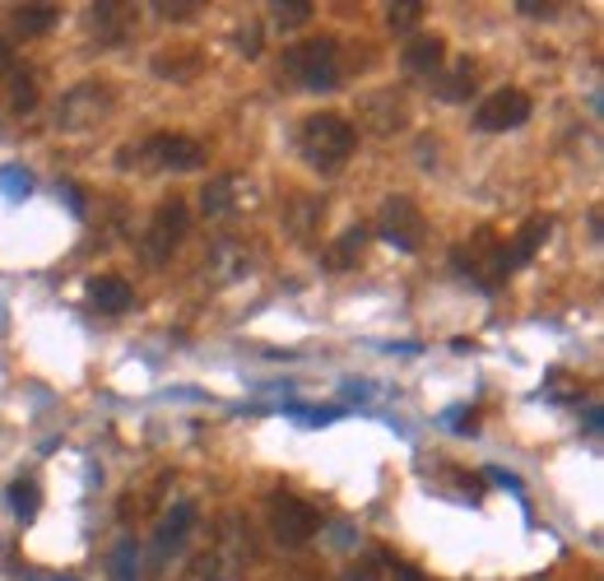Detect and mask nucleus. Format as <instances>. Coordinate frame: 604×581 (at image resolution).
Listing matches in <instances>:
<instances>
[{"instance_id":"423d86ee","label":"nucleus","mask_w":604,"mask_h":581,"mask_svg":"<svg viewBox=\"0 0 604 581\" xmlns=\"http://www.w3.org/2000/svg\"><path fill=\"white\" fill-rule=\"evenodd\" d=\"M270 531H275V539L284 549H303L307 539H317L321 516L311 502H303L294 493H275L270 498Z\"/></svg>"},{"instance_id":"4468645a","label":"nucleus","mask_w":604,"mask_h":581,"mask_svg":"<svg viewBox=\"0 0 604 581\" xmlns=\"http://www.w3.org/2000/svg\"><path fill=\"white\" fill-rule=\"evenodd\" d=\"M549 232H554V219H549V215H531V219H525L521 232H516V242L506 247V261H512V270L525 265V261H535V251L549 242Z\"/></svg>"},{"instance_id":"39448f33","label":"nucleus","mask_w":604,"mask_h":581,"mask_svg":"<svg viewBox=\"0 0 604 581\" xmlns=\"http://www.w3.org/2000/svg\"><path fill=\"white\" fill-rule=\"evenodd\" d=\"M186 228H191V209H186V201H178V196L163 201L159 209H153L149 228L140 232V257H145L149 265H168V261H172V251L182 247Z\"/></svg>"},{"instance_id":"9b49d317","label":"nucleus","mask_w":604,"mask_h":581,"mask_svg":"<svg viewBox=\"0 0 604 581\" xmlns=\"http://www.w3.org/2000/svg\"><path fill=\"white\" fill-rule=\"evenodd\" d=\"M107 112H112L107 80H84L61 99V126H93V122H103Z\"/></svg>"},{"instance_id":"ddd939ff","label":"nucleus","mask_w":604,"mask_h":581,"mask_svg":"<svg viewBox=\"0 0 604 581\" xmlns=\"http://www.w3.org/2000/svg\"><path fill=\"white\" fill-rule=\"evenodd\" d=\"M191 531H196V508L191 502H178L168 516H163V526H159V539H153V549H159V558H168V554H178L186 539H191Z\"/></svg>"},{"instance_id":"9d476101","label":"nucleus","mask_w":604,"mask_h":581,"mask_svg":"<svg viewBox=\"0 0 604 581\" xmlns=\"http://www.w3.org/2000/svg\"><path fill=\"white\" fill-rule=\"evenodd\" d=\"M251 558V545H242L232 531H219V545L196 558V581H238Z\"/></svg>"},{"instance_id":"393cba45","label":"nucleus","mask_w":604,"mask_h":581,"mask_svg":"<svg viewBox=\"0 0 604 581\" xmlns=\"http://www.w3.org/2000/svg\"><path fill=\"white\" fill-rule=\"evenodd\" d=\"M423 0H400V5H391V14H386V24H391V33H414L423 24Z\"/></svg>"},{"instance_id":"bb28decb","label":"nucleus","mask_w":604,"mask_h":581,"mask_svg":"<svg viewBox=\"0 0 604 581\" xmlns=\"http://www.w3.org/2000/svg\"><path fill=\"white\" fill-rule=\"evenodd\" d=\"M33 107H37L33 75H14V80H10V112H33Z\"/></svg>"},{"instance_id":"4be33fe9","label":"nucleus","mask_w":604,"mask_h":581,"mask_svg":"<svg viewBox=\"0 0 604 581\" xmlns=\"http://www.w3.org/2000/svg\"><path fill=\"white\" fill-rule=\"evenodd\" d=\"M288 215H294V219H288V228H294L298 238H307V232H311V224H317V219L326 215V201H311V196H294V201H288Z\"/></svg>"},{"instance_id":"1a4fd4ad","label":"nucleus","mask_w":604,"mask_h":581,"mask_svg":"<svg viewBox=\"0 0 604 581\" xmlns=\"http://www.w3.org/2000/svg\"><path fill=\"white\" fill-rule=\"evenodd\" d=\"M525 122H531V93L525 89H498L475 107L479 130H516Z\"/></svg>"},{"instance_id":"5701e85b","label":"nucleus","mask_w":604,"mask_h":581,"mask_svg":"<svg viewBox=\"0 0 604 581\" xmlns=\"http://www.w3.org/2000/svg\"><path fill=\"white\" fill-rule=\"evenodd\" d=\"M56 5H19L14 10V24H19V33H47L52 24H56Z\"/></svg>"},{"instance_id":"20e7f679","label":"nucleus","mask_w":604,"mask_h":581,"mask_svg":"<svg viewBox=\"0 0 604 581\" xmlns=\"http://www.w3.org/2000/svg\"><path fill=\"white\" fill-rule=\"evenodd\" d=\"M452 265L460 270L465 280H475L483 288H498L506 275H512V261H506V242L498 238L493 228H475L456 251H452Z\"/></svg>"},{"instance_id":"f8f14e48","label":"nucleus","mask_w":604,"mask_h":581,"mask_svg":"<svg viewBox=\"0 0 604 581\" xmlns=\"http://www.w3.org/2000/svg\"><path fill=\"white\" fill-rule=\"evenodd\" d=\"M442 61H446V43L433 33V37H409V47L400 52V66H404V75H414V80H437V70H442Z\"/></svg>"},{"instance_id":"7ed1b4c3","label":"nucleus","mask_w":604,"mask_h":581,"mask_svg":"<svg viewBox=\"0 0 604 581\" xmlns=\"http://www.w3.org/2000/svg\"><path fill=\"white\" fill-rule=\"evenodd\" d=\"M122 168H149V172H196L205 163V145L191 140V135H172V130H159L149 135L140 149H122Z\"/></svg>"},{"instance_id":"72a5a7b5","label":"nucleus","mask_w":604,"mask_h":581,"mask_svg":"<svg viewBox=\"0 0 604 581\" xmlns=\"http://www.w3.org/2000/svg\"><path fill=\"white\" fill-rule=\"evenodd\" d=\"M396 581H423L414 568H404V563H396Z\"/></svg>"},{"instance_id":"f257e3e1","label":"nucleus","mask_w":604,"mask_h":581,"mask_svg":"<svg viewBox=\"0 0 604 581\" xmlns=\"http://www.w3.org/2000/svg\"><path fill=\"white\" fill-rule=\"evenodd\" d=\"M354 145H358V130H354L349 116H340V112H311V116H303L298 153L307 159V168L321 172V178H335V172L349 163Z\"/></svg>"},{"instance_id":"cd10ccee","label":"nucleus","mask_w":604,"mask_h":581,"mask_svg":"<svg viewBox=\"0 0 604 581\" xmlns=\"http://www.w3.org/2000/svg\"><path fill=\"white\" fill-rule=\"evenodd\" d=\"M0 186H5L10 201H24L33 191V178H29V172H19V168H5V172H0Z\"/></svg>"},{"instance_id":"7c9ffc66","label":"nucleus","mask_w":604,"mask_h":581,"mask_svg":"<svg viewBox=\"0 0 604 581\" xmlns=\"http://www.w3.org/2000/svg\"><path fill=\"white\" fill-rule=\"evenodd\" d=\"M516 10L525 19H554L558 14V0H516Z\"/></svg>"},{"instance_id":"c756f323","label":"nucleus","mask_w":604,"mask_h":581,"mask_svg":"<svg viewBox=\"0 0 604 581\" xmlns=\"http://www.w3.org/2000/svg\"><path fill=\"white\" fill-rule=\"evenodd\" d=\"M153 10H159L163 19H191L201 10V0H153Z\"/></svg>"},{"instance_id":"c85d7f7f","label":"nucleus","mask_w":604,"mask_h":581,"mask_svg":"<svg viewBox=\"0 0 604 581\" xmlns=\"http://www.w3.org/2000/svg\"><path fill=\"white\" fill-rule=\"evenodd\" d=\"M381 568H386V558L381 554H367L363 563H354V572H349L344 581H381Z\"/></svg>"},{"instance_id":"473e14b6","label":"nucleus","mask_w":604,"mask_h":581,"mask_svg":"<svg viewBox=\"0 0 604 581\" xmlns=\"http://www.w3.org/2000/svg\"><path fill=\"white\" fill-rule=\"evenodd\" d=\"M489 475H493V483H502V489L521 493V479H516V475H506V470H489Z\"/></svg>"},{"instance_id":"6ab92c4d","label":"nucleus","mask_w":604,"mask_h":581,"mask_svg":"<svg viewBox=\"0 0 604 581\" xmlns=\"http://www.w3.org/2000/svg\"><path fill=\"white\" fill-rule=\"evenodd\" d=\"M153 75H159V80H172V84L196 80V75H201V52L196 47H178V52L153 56Z\"/></svg>"},{"instance_id":"2f4dec72","label":"nucleus","mask_w":604,"mask_h":581,"mask_svg":"<svg viewBox=\"0 0 604 581\" xmlns=\"http://www.w3.org/2000/svg\"><path fill=\"white\" fill-rule=\"evenodd\" d=\"M238 52H242V56H261V24H247V29L238 33Z\"/></svg>"},{"instance_id":"a211bd4d","label":"nucleus","mask_w":604,"mask_h":581,"mask_svg":"<svg viewBox=\"0 0 604 581\" xmlns=\"http://www.w3.org/2000/svg\"><path fill=\"white\" fill-rule=\"evenodd\" d=\"M93 29H99L103 43H126V33L135 29V14H130V5L99 0V5H93Z\"/></svg>"},{"instance_id":"412c9836","label":"nucleus","mask_w":604,"mask_h":581,"mask_svg":"<svg viewBox=\"0 0 604 581\" xmlns=\"http://www.w3.org/2000/svg\"><path fill=\"white\" fill-rule=\"evenodd\" d=\"M311 14H317L311 0H275V5H270V19H275L280 29H303V24H311Z\"/></svg>"},{"instance_id":"aec40b11","label":"nucleus","mask_w":604,"mask_h":581,"mask_svg":"<svg viewBox=\"0 0 604 581\" xmlns=\"http://www.w3.org/2000/svg\"><path fill=\"white\" fill-rule=\"evenodd\" d=\"M433 89H437L442 103H465L475 93V61H456L446 75H437Z\"/></svg>"},{"instance_id":"a878e982","label":"nucleus","mask_w":604,"mask_h":581,"mask_svg":"<svg viewBox=\"0 0 604 581\" xmlns=\"http://www.w3.org/2000/svg\"><path fill=\"white\" fill-rule=\"evenodd\" d=\"M140 549H135V539H122V545H116V554H112V577L116 581H140Z\"/></svg>"},{"instance_id":"2eb2a0df","label":"nucleus","mask_w":604,"mask_h":581,"mask_svg":"<svg viewBox=\"0 0 604 581\" xmlns=\"http://www.w3.org/2000/svg\"><path fill=\"white\" fill-rule=\"evenodd\" d=\"M135 303L130 294V284L122 275H99V280H89V307H99V312L116 317V312H126V307Z\"/></svg>"},{"instance_id":"f704fd0d","label":"nucleus","mask_w":604,"mask_h":581,"mask_svg":"<svg viewBox=\"0 0 604 581\" xmlns=\"http://www.w3.org/2000/svg\"><path fill=\"white\" fill-rule=\"evenodd\" d=\"M5 66H10V47H5V43H0V70H5Z\"/></svg>"},{"instance_id":"f3484780","label":"nucleus","mask_w":604,"mask_h":581,"mask_svg":"<svg viewBox=\"0 0 604 581\" xmlns=\"http://www.w3.org/2000/svg\"><path fill=\"white\" fill-rule=\"evenodd\" d=\"M238 191H242V178L238 172H224V178H214L205 191H201V209L205 219H224L238 209Z\"/></svg>"},{"instance_id":"f03ea898","label":"nucleus","mask_w":604,"mask_h":581,"mask_svg":"<svg viewBox=\"0 0 604 581\" xmlns=\"http://www.w3.org/2000/svg\"><path fill=\"white\" fill-rule=\"evenodd\" d=\"M280 75H284V80H294L298 89H311V93L340 89V75H344L340 43H335V37H307V43H294L284 52Z\"/></svg>"},{"instance_id":"dca6fc26","label":"nucleus","mask_w":604,"mask_h":581,"mask_svg":"<svg viewBox=\"0 0 604 581\" xmlns=\"http://www.w3.org/2000/svg\"><path fill=\"white\" fill-rule=\"evenodd\" d=\"M367 238H373V228H367V224L344 228V232H340V242H335V247H326V265L335 270V275H340V270H354V265L363 261V251H367Z\"/></svg>"},{"instance_id":"6e6552de","label":"nucleus","mask_w":604,"mask_h":581,"mask_svg":"<svg viewBox=\"0 0 604 581\" xmlns=\"http://www.w3.org/2000/svg\"><path fill=\"white\" fill-rule=\"evenodd\" d=\"M358 126L377 140H391L409 126V103L400 89H377V93H363L358 99Z\"/></svg>"},{"instance_id":"b1692460","label":"nucleus","mask_w":604,"mask_h":581,"mask_svg":"<svg viewBox=\"0 0 604 581\" xmlns=\"http://www.w3.org/2000/svg\"><path fill=\"white\" fill-rule=\"evenodd\" d=\"M37 502H43V498H37V483L33 479H14L10 483V508H14L19 521H33L37 516Z\"/></svg>"},{"instance_id":"0eeeda50","label":"nucleus","mask_w":604,"mask_h":581,"mask_svg":"<svg viewBox=\"0 0 604 581\" xmlns=\"http://www.w3.org/2000/svg\"><path fill=\"white\" fill-rule=\"evenodd\" d=\"M377 232L396 251H419L428 238V224H423V209L414 205V196H386L377 209Z\"/></svg>"}]
</instances>
